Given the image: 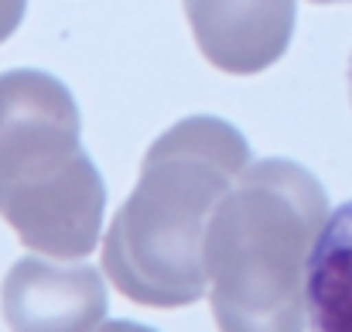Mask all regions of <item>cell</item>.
I'll return each instance as SVG.
<instances>
[{"label": "cell", "instance_id": "7a4b0ae2", "mask_svg": "<svg viewBox=\"0 0 352 332\" xmlns=\"http://www.w3.org/2000/svg\"><path fill=\"white\" fill-rule=\"evenodd\" d=\"M346 86H349V103H352V52H349V65H346Z\"/></svg>", "mask_w": 352, "mask_h": 332}, {"label": "cell", "instance_id": "6da1fadb", "mask_svg": "<svg viewBox=\"0 0 352 332\" xmlns=\"http://www.w3.org/2000/svg\"><path fill=\"white\" fill-rule=\"evenodd\" d=\"M305 315L322 332H352V199L336 206L305 257Z\"/></svg>", "mask_w": 352, "mask_h": 332}]
</instances>
